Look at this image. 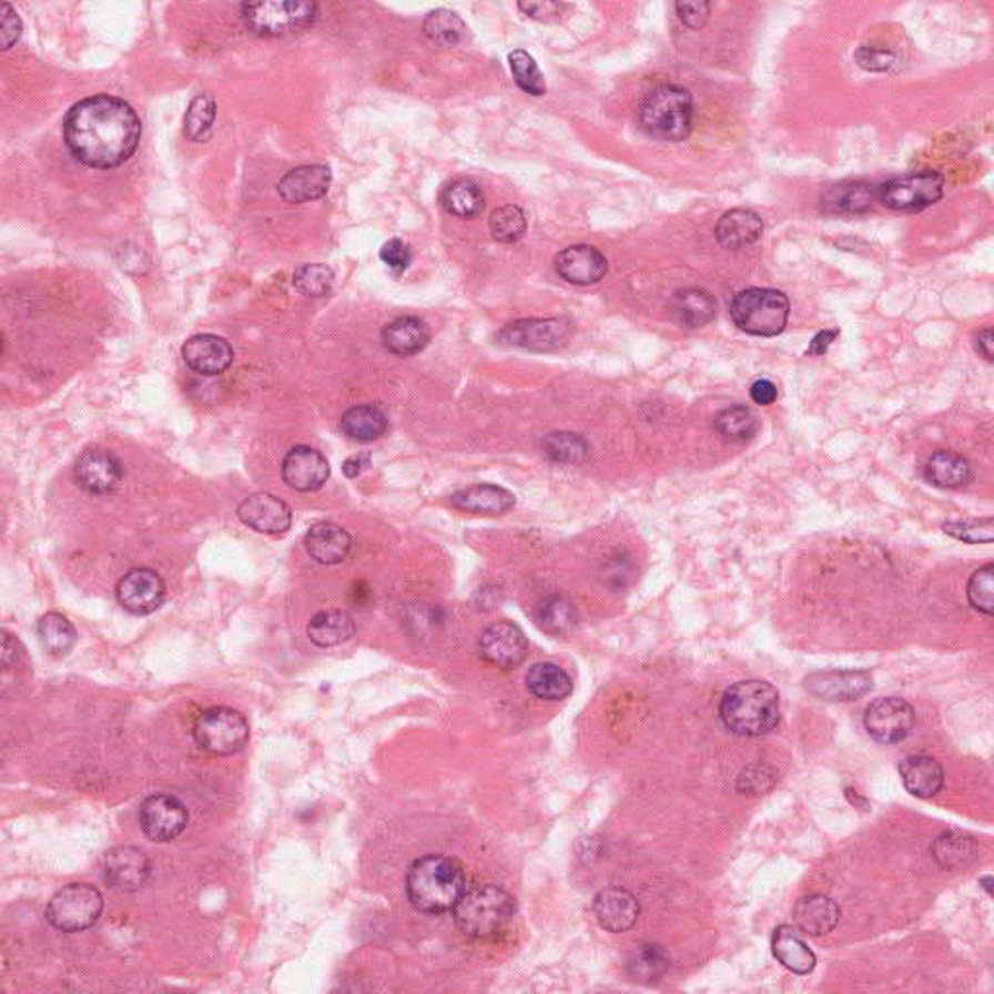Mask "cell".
Masks as SVG:
<instances>
[{
	"label": "cell",
	"instance_id": "50",
	"mask_svg": "<svg viewBox=\"0 0 994 994\" xmlns=\"http://www.w3.org/2000/svg\"><path fill=\"white\" fill-rule=\"evenodd\" d=\"M967 598L970 605L978 612L993 616L994 612V566L986 564L971 575L967 582Z\"/></svg>",
	"mask_w": 994,
	"mask_h": 994
},
{
	"label": "cell",
	"instance_id": "44",
	"mask_svg": "<svg viewBox=\"0 0 994 994\" xmlns=\"http://www.w3.org/2000/svg\"><path fill=\"white\" fill-rule=\"evenodd\" d=\"M216 121V101L210 93H196L185 113V136L191 142L209 139Z\"/></svg>",
	"mask_w": 994,
	"mask_h": 994
},
{
	"label": "cell",
	"instance_id": "13",
	"mask_svg": "<svg viewBox=\"0 0 994 994\" xmlns=\"http://www.w3.org/2000/svg\"><path fill=\"white\" fill-rule=\"evenodd\" d=\"M915 727V711L905 699L878 698L864 711V729L880 744H900Z\"/></svg>",
	"mask_w": 994,
	"mask_h": 994
},
{
	"label": "cell",
	"instance_id": "4",
	"mask_svg": "<svg viewBox=\"0 0 994 994\" xmlns=\"http://www.w3.org/2000/svg\"><path fill=\"white\" fill-rule=\"evenodd\" d=\"M515 915V900L494 884L466 888L453 907L458 929L470 939H489L504 931Z\"/></svg>",
	"mask_w": 994,
	"mask_h": 994
},
{
	"label": "cell",
	"instance_id": "25",
	"mask_svg": "<svg viewBox=\"0 0 994 994\" xmlns=\"http://www.w3.org/2000/svg\"><path fill=\"white\" fill-rule=\"evenodd\" d=\"M305 550L321 566H336L348 558L352 536L336 523H317L305 535Z\"/></svg>",
	"mask_w": 994,
	"mask_h": 994
},
{
	"label": "cell",
	"instance_id": "47",
	"mask_svg": "<svg viewBox=\"0 0 994 994\" xmlns=\"http://www.w3.org/2000/svg\"><path fill=\"white\" fill-rule=\"evenodd\" d=\"M670 960L660 946H641L629 960L628 971L631 977L643 983H652L667 973Z\"/></svg>",
	"mask_w": 994,
	"mask_h": 994
},
{
	"label": "cell",
	"instance_id": "21",
	"mask_svg": "<svg viewBox=\"0 0 994 994\" xmlns=\"http://www.w3.org/2000/svg\"><path fill=\"white\" fill-rule=\"evenodd\" d=\"M804 686L825 701H854L872 690V676L864 670H828L808 676Z\"/></svg>",
	"mask_w": 994,
	"mask_h": 994
},
{
	"label": "cell",
	"instance_id": "49",
	"mask_svg": "<svg viewBox=\"0 0 994 994\" xmlns=\"http://www.w3.org/2000/svg\"><path fill=\"white\" fill-rule=\"evenodd\" d=\"M334 284V274L326 264H302L294 272V286L307 297H323L331 292Z\"/></svg>",
	"mask_w": 994,
	"mask_h": 994
},
{
	"label": "cell",
	"instance_id": "22",
	"mask_svg": "<svg viewBox=\"0 0 994 994\" xmlns=\"http://www.w3.org/2000/svg\"><path fill=\"white\" fill-rule=\"evenodd\" d=\"M237 517L243 525L264 535H282L292 527L290 505L272 494H253L243 499Z\"/></svg>",
	"mask_w": 994,
	"mask_h": 994
},
{
	"label": "cell",
	"instance_id": "26",
	"mask_svg": "<svg viewBox=\"0 0 994 994\" xmlns=\"http://www.w3.org/2000/svg\"><path fill=\"white\" fill-rule=\"evenodd\" d=\"M839 915L841 911L835 901L822 893H812L794 905L792 921L800 932L818 939L830 934L838 926Z\"/></svg>",
	"mask_w": 994,
	"mask_h": 994
},
{
	"label": "cell",
	"instance_id": "20",
	"mask_svg": "<svg viewBox=\"0 0 994 994\" xmlns=\"http://www.w3.org/2000/svg\"><path fill=\"white\" fill-rule=\"evenodd\" d=\"M183 359L186 367L204 377H216L233 364V348L230 342L217 334H196L183 344Z\"/></svg>",
	"mask_w": 994,
	"mask_h": 994
},
{
	"label": "cell",
	"instance_id": "28",
	"mask_svg": "<svg viewBox=\"0 0 994 994\" xmlns=\"http://www.w3.org/2000/svg\"><path fill=\"white\" fill-rule=\"evenodd\" d=\"M763 233V220L758 212L748 209H734L722 214L719 224L714 227V237L722 248L738 251L750 247L760 240Z\"/></svg>",
	"mask_w": 994,
	"mask_h": 994
},
{
	"label": "cell",
	"instance_id": "30",
	"mask_svg": "<svg viewBox=\"0 0 994 994\" xmlns=\"http://www.w3.org/2000/svg\"><path fill=\"white\" fill-rule=\"evenodd\" d=\"M771 950L777 962L797 975H808L815 967V954L810 950L800 931L791 924L777 926L771 939Z\"/></svg>",
	"mask_w": 994,
	"mask_h": 994
},
{
	"label": "cell",
	"instance_id": "45",
	"mask_svg": "<svg viewBox=\"0 0 994 994\" xmlns=\"http://www.w3.org/2000/svg\"><path fill=\"white\" fill-rule=\"evenodd\" d=\"M542 449L554 463H564V465H577L589 455L587 442L582 439L581 435L571 434V432H554V434L546 435Z\"/></svg>",
	"mask_w": 994,
	"mask_h": 994
},
{
	"label": "cell",
	"instance_id": "2",
	"mask_svg": "<svg viewBox=\"0 0 994 994\" xmlns=\"http://www.w3.org/2000/svg\"><path fill=\"white\" fill-rule=\"evenodd\" d=\"M466 890L460 862L443 854H426L414 861L406 876V895L412 907L427 915L453 911Z\"/></svg>",
	"mask_w": 994,
	"mask_h": 994
},
{
	"label": "cell",
	"instance_id": "7",
	"mask_svg": "<svg viewBox=\"0 0 994 994\" xmlns=\"http://www.w3.org/2000/svg\"><path fill=\"white\" fill-rule=\"evenodd\" d=\"M317 4L305 0L245 2L240 16L245 28L258 38H284L310 28L317 18Z\"/></svg>",
	"mask_w": 994,
	"mask_h": 994
},
{
	"label": "cell",
	"instance_id": "46",
	"mask_svg": "<svg viewBox=\"0 0 994 994\" xmlns=\"http://www.w3.org/2000/svg\"><path fill=\"white\" fill-rule=\"evenodd\" d=\"M489 232L499 243H515L527 232L525 212L515 204H505L491 212Z\"/></svg>",
	"mask_w": 994,
	"mask_h": 994
},
{
	"label": "cell",
	"instance_id": "1",
	"mask_svg": "<svg viewBox=\"0 0 994 994\" xmlns=\"http://www.w3.org/2000/svg\"><path fill=\"white\" fill-rule=\"evenodd\" d=\"M62 134L70 154L82 165L113 170L136 152L142 124L126 101L100 93L69 109Z\"/></svg>",
	"mask_w": 994,
	"mask_h": 994
},
{
	"label": "cell",
	"instance_id": "27",
	"mask_svg": "<svg viewBox=\"0 0 994 994\" xmlns=\"http://www.w3.org/2000/svg\"><path fill=\"white\" fill-rule=\"evenodd\" d=\"M901 781L916 799H932L942 791L944 769L926 753H913L901 761Z\"/></svg>",
	"mask_w": 994,
	"mask_h": 994
},
{
	"label": "cell",
	"instance_id": "9",
	"mask_svg": "<svg viewBox=\"0 0 994 994\" xmlns=\"http://www.w3.org/2000/svg\"><path fill=\"white\" fill-rule=\"evenodd\" d=\"M103 897L100 890L90 884H69L54 893L45 916L57 931L82 932L92 929L100 921Z\"/></svg>",
	"mask_w": 994,
	"mask_h": 994
},
{
	"label": "cell",
	"instance_id": "16",
	"mask_svg": "<svg viewBox=\"0 0 994 994\" xmlns=\"http://www.w3.org/2000/svg\"><path fill=\"white\" fill-rule=\"evenodd\" d=\"M528 641L523 629L513 621H497L480 637L481 659L496 668L519 667L527 659Z\"/></svg>",
	"mask_w": 994,
	"mask_h": 994
},
{
	"label": "cell",
	"instance_id": "32",
	"mask_svg": "<svg viewBox=\"0 0 994 994\" xmlns=\"http://www.w3.org/2000/svg\"><path fill=\"white\" fill-rule=\"evenodd\" d=\"M878 201V186L862 181H846L831 185L822 194L823 209L831 214H862Z\"/></svg>",
	"mask_w": 994,
	"mask_h": 994
},
{
	"label": "cell",
	"instance_id": "5",
	"mask_svg": "<svg viewBox=\"0 0 994 994\" xmlns=\"http://www.w3.org/2000/svg\"><path fill=\"white\" fill-rule=\"evenodd\" d=\"M639 123L652 139L680 142L693 126V98L682 85L665 84L647 93Z\"/></svg>",
	"mask_w": 994,
	"mask_h": 994
},
{
	"label": "cell",
	"instance_id": "18",
	"mask_svg": "<svg viewBox=\"0 0 994 994\" xmlns=\"http://www.w3.org/2000/svg\"><path fill=\"white\" fill-rule=\"evenodd\" d=\"M641 905L633 893L623 888H606L592 901V915L606 932H628L636 926Z\"/></svg>",
	"mask_w": 994,
	"mask_h": 994
},
{
	"label": "cell",
	"instance_id": "38",
	"mask_svg": "<svg viewBox=\"0 0 994 994\" xmlns=\"http://www.w3.org/2000/svg\"><path fill=\"white\" fill-rule=\"evenodd\" d=\"M932 856L944 870L962 869L975 859L977 845L973 839L957 833V831H944L932 843Z\"/></svg>",
	"mask_w": 994,
	"mask_h": 994
},
{
	"label": "cell",
	"instance_id": "61",
	"mask_svg": "<svg viewBox=\"0 0 994 994\" xmlns=\"http://www.w3.org/2000/svg\"><path fill=\"white\" fill-rule=\"evenodd\" d=\"M367 466H369V455H354V457L344 460L342 470H344V474H346L348 478H357L359 474L364 473Z\"/></svg>",
	"mask_w": 994,
	"mask_h": 994
},
{
	"label": "cell",
	"instance_id": "51",
	"mask_svg": "<svg viewBox=\"0 0 994 994\" xmlns=\"http://www.w3.org/2000/svg\"><path fill=\"white\" fill-rule=\"evenodd\" d=\"M944 532L954 536L957 540L967 544H991L993 542V519H965L950 520L944 523Z\"/></svg>",
	"mask_w": 994,
	"mask_h": 994
},
{
	"label": "cell",
	"instance_id": "10",
	"mask_svg": "<svg viewBox=\"0 0 994 994\" xmlns=\"http://www.w3.org/2000/svg\"><path fill=\"white\" fill-rule=\"evenodd\" d=\"M944 185L939 171H911L878 186V201L893 212H921L944 196Z\"/></svg>",
	"mask_w": 994,
	"mask_h": 994
},
{
	"label": "cell",
	"instance_id": "14",
	"mask_svg": "<svg viewBox=\"0 0 994 994\" xmlns=\"http://www.w3.org/2000/svg\"><path fill=\"white\" fill-rule=\"evenodd\" d=\"M101 872L109 888H113L116 892L131 893L139 892L146 885L152 874V866L144 851H140L136 846L121 845L113 846L105 853Z\"/></svg>",
	"mask_w": 994,
	"mask_h": 994
},
{
	"label": "cell",
	"instance_id": "58",
	"mask_svg": "<svg viewBox=\"0 0 994 994\" xmlns=\"http://www.w3.org/2000/svg\"><path fill=\"white\" fill-rule=\"evenodd\" d=\"M777 395L779 393H777L773 381L758 379L750 388V396H752L753 403L760 404V406H769V404L775 403Z\"/></svg>",
	"mask_w": 994,
	"mask_h": 994
},
{
	"label": "cell",
	"instance_id": "52",
	"mask_svg": "<svg viewBox=\"0 0 994 994\" xmlns=\"http://www.w3.org/2000/svg\"><path fill=\"white\" fill-rule=\"evenodd\" d=\"M854 61L869 72H888L897 62V53L890 47L862 45L856 49Z\"/></svg>",
	"mask_w": 994,
	"mask_h": 994
},
{
	"label": "cell",
	"instance_id": "36",
	"mask_svg": "<svg viewBox=\"0 0 994 994\" xmlns=\"http://www.w3.org/2000/svg\"><path fill=\"white\" fill-rule=\"evenodd\" d=\"M387 427L388 419L385 412L373 404H359L342 414V434L349 437L352 442H375V439H379L381 435H385Z\"/></svg>",
	"mask_w": 994,
	"mask_h": 994
},
{
	"label": "cell",
	"instance_id": "24",
	"mask_svg": "<svg viewBox=\"0 0 994 994\" xmlns=\"http://www.w3.org/2000/svg\"><path fill=\"white\" fill-rule=\"evenodd\" d=\"M331 181H333V173L328 165H321V163L300 165L295 170L287 171L286 175L280 179L278 194L290 204L317 201L328 193Z\"/></svg>",
	"mask_w": 994,
	"mask_h": 994
},
{
	"label": "cell",
	"instance_id": "33",
	"mask_svg": "<svg viewBox=\"0 0 994 994\" xmlns=\"http://www.w3.org/2000/svg\"><path fill=\"white\" fill-rule=\"evenodd\" d=\"M356 633V623L348 612L323 610L315 613L307 623V637L321 649H331L346 643Z\"/></svg>",
	"mask_w": 994,
	"mask_h": 994
},
{
	"label": "cell",
	"instance_id": "59",
	"mask_svg": "<svg viewBox=\"0 0 994 994\" xmlns=\"http://www.w3.org/2000/svg\"><path fill=\"white\" fill-rule=\"evenodd\" d=\"M838 336V328H823L810 342L807 354H810V356H823L830 349L831 342L835 341Z\"/></svg>",
	"mask_w": 994,
	"mask_h": 994
},
{
	"label": "cell",
	"instance_id": "11",
	"mask_svg": "<svg viewBox=\"0 0 994 994\" xmlns=\"http://www.w3.org/2000/svg\"><path fill=\"white\" fill-rule=\"evenodd\" d=\"M571 333V323L564 317L554 318H520L515 323L505 325L497 341L505 346L515 348L535 349V352H548L566 344Z\"/></svg>",
	"mask_w": 994,
	"mask_h": 994
},
{
	"label": "cell",
	"instance_id": "37",
	"mask_svg": "<svg viewBox=\"0 0 994 994\" xmlns=\"http://www.w3.org/2000/svg\"><path fill=\"white\" fill-rule=\"evenodd\" d=\"M924 478L942 489L962 488L971 478V466L954 450H936L924 466Z\"/></svg>",
	"mask_w": 994,
	"mask_h": 994
},
{
	"label": "cell",
	"instance_id": "60",
	"mask_svg": "<svg viewBox=\"0 0 994 994\" xmlns=\"http://www.w3.org/2000/svg\"><path fill=\"white\" fill-rule=\"evenodd\" d=\"M975 349H977L981 356L985 357L986 362H993L994 359V336L993 328H983L981 333L975 336Z\"/></svg>",
	"mask_w": 994,
	"mask_h": 994
},
{
	"label": "cell",
	"instance_id": "12",
	"mask_svg": "<svg viewBox=\"0 0 994 994\" xmlns=\"http://www.w3.org/2000/svg\"><path fill=\"white\" fill-rule=\"evenodd\" d=\"M139 822L140 830L150 841L168 843L185 831L189 812L178 797L158 792L140 804Z\"/></svg>",
	"mask_w": 994,
	"mask_h": 994
},
{
	"label": "cell",
	"instance_id": "3",
	"mask_svg": "<svg viewBox=\"0 0 994 994\" xmlns=\"http://www.w3.org/2000/svg\"><path fill=\"white\" fill-rule=\"evenodd\" d=\"M721 721L737 737H761L779 724L781 703L775 688L763 680H744L724 691Z\"/></svg>",
	"mask_w": 994,
	"mask_h": 994
},
{
	"label": "cell",
	"instance_id": "56",
	"mask_svg": "<svg viewBox=\"0 0 994 994\" xmlns=\"http://www.w3.org/2000/svg\"><path fill=\"white\" fill-rule=\"evenodd\" d=\"M676 14L691 30H699L706 26L711 16L709 2H676Z\"/></svg>",
	"mask_w": 994,
	"mask_h": 994
},
{
	"label": "cell",
	"instance_id": "35",
	"mask_svg": "<svg viewBox=\"0 0 994 994\" xmlns=\"http://www.w3.org/2000/svg\"><path fill=\"white\" fill-rule=\"evenodd\" d=\"M527 688L535 698L544 701H561L574 691V680L564 668L554 662H536L528 668Z\"/></svg>",
	"mask_w": 994,
	"mask_h": 994
},
{
	"label": "cell",
	"instance_id": "23",
	"mask_svg": "<svg viewBox=\"0 0 994 994\" xmlns=\"http://www.w3.org/2000/svg\"><path fill=\"white\" fill-rule=\"evenodd\" d=\"M559 276L575 286L598 284L608 272V261L597 247L571 245L556 256Z\"/></svg>",
	"mask_w": 994,
	"mask_h": 994
},
{
	"label": "cell",
	"instance_id": "34",
	"mask_svg": "<svg viewBox=\"0 0 994 994\" xmlns=\"http://www.w3.org/2000/svg\"><path fill=\"white\" fill-rule=\"evenodd\" d=\"M672 313L676 321L686 328H701L709 325L717 315V302L713 295L699 290V287H686L676 292L672 300Z\"/></svg>",
	"mask_w": 994,
	"mask_h": 994
},
{
	"label": "cell",
	"instance_id": "31",
	"mask_svg": "<svg viewBox=\"0 0 994 994\" xmlns=\"http://www.w3.org/2000/svg\"><path fill=\"white\" fill-rule=\"evenodd\" d=\"M432 338V333L427 328L426 323L418 317H398L388 323L383 333H381V342L383 346L395 354V356L408 357L419 354L426 348Z\"/></svg>",
	"mask_w": 994,
	"mask_h": 994
},
{
	"label": "cell",
	"instance_id": "43",
	"mask_svg": "<svg viewBox=\"0 0 994 994\" xmlns=\"http://www.w3.org/2000/svg\"><path fill=\"white\" fill-rule=\"evenodd\" d=\"M714 427L729 442H748L760 429V422L748 406L737 404L717 414Z\"/></svg>",
	"mask_w": 994,
	"mask_h": 994
},
{
	"label": "cell",
	"instance_id": "41",
	"mask_svg": "<svg viewBox=\"0 0 994 994\" xmlns=\"http://www.w3.org/2000/svg\"><path fill=\"white\" fill-rule=\"evenodd\" d=\"M39 641L51 655H67L77 645L78 633L69 618L62 613L49 612L39 620Z\"/></svg>",
	"mask_w": 994,
	"mask_h": 994
},
{
	"label": "cell",
	"instance_id": "19",
	"mask_svg": "<svg viewBox=\"0 0 994 994\" xmlns=\"http://www.w3.org/2000/svg\"><path fill=\"white\" fill-rule=\"evenodd\" d=\"M331 476L328 460L323 453L305 445L294 447L282 463V478L295 491H317Z\"/></svg>",
	"mask_w": 994,
	"mask_h": 994
},
{
	"label": "cell",
	"instance_id": "8",
	"mask_svg": "<svg viewBox=\"0 0 994 994\" xmlns=\"http://www.w3.org/2000/svg\"><path fill=\"white\" fill-rule=\"evenodd\" d=\"M194 742L212 755H233L248 742L245 714L232 707H210L202 711L193 727Z\"/></svg>",
	"mask_w": 994,
	"mask_h": 994
},
{
	"label": "cell",
	"instance_id": "29",
	"mask_svg": "<svg viewBox=\"0 0 994 994\" xmlns=\"http://www.w3.org/2000/svg\"><path fill=\"white\" fill-rule=\"evenodd\" d=\"M450 505L458 511L476 515H504L515 505L511 491L494 484H474L450 496Z\"/></svg>",
	"mask_w": 994,
	"mask_h": 994
},
{
	"label": "cell",
	"instance_id": "54",
	"mask_svg": "<svg viewBox=\"0 0 994 994\" xmlns=\"http://www.w3.org/2000/svg\"><path fill=\"white\" fill-rule=\"evenodd\" d=\"M381 261L387 264L390 271L404 272L412 263V251L403 240H390L381 247Z\"/></svg>",
	"mask_w": 994,
	"mask_h": 994
},
{
	"label": "cell",
	"instance_id": "62",
	"mask_svg": "<svg viewBox=\"0 0 994 994\" xmlns=\"http://www.w3.org/2000/svg\"><path fill=\"white\" fill-rule=\"evenodd\" d=\"M991 882H993V878H991V876L981 878V882H978V884H983V888H985L986 893H988V895H991V893H993V888H991Z\"/></svg>",
	"mask_w": 994,
	"mask_h": 994
},
{
	"label": "cell",
	"instance_id": "53",
	"mask_svg": "<svg viewBox=\"0 0 994 994\" xmlns=\"http://www.w3.org/2000/svg\"><path fill=\"white\" fill-rule=\"evenodd\" d=\"M775 773H773V769L768 768V765H750V768H746L740 777H738L737 789L740 792H744V794H761V792L769 791L773 783H775Z\"/></svg>",
	"mask_w": 994,
	"mask_h": 994
},
{
	"label": "cell",
	"instance_id": "55",
	"mask_svg": "<svg viewBox=\"0 0 994 994\" xmlns=\"http://www.w3.org/2000/svg\"><path fill=\"white\" fill-rule=\"evenodd\" d=\"M22 36V20L10 4H2L0 12V45L7 51Z\"/></svg>",
	"mask_w": 994,
	"mask_h": 994
},
{
	"label": "cell",
	"instance_id": "42",
	"mask_svg": "<svg viewBox=\"0 0 994 994\" xmlns=\"http://www.w3.org/2000/svg\"><path fill=\"white\" fill-rule=\"evenodd\" d=\"M536 621L550 636H567L577 626V610L566 597H550L538 608Z\"/></svg>",
	"mask_w": 994,
	"mask_h": 994
},
{
	"label": "cell",
	"instance_id": "57",
	"mask_svg": "<svg viewBox=\"0 0 994 994\" xmlns=\"http://www.w3.org/2000/svg\"><path fill=\"white\" fill-rule=\"evenodd\" d=\"M519 8L525 14L535 18L538 22L550 23L558 22L559 18H561V12L567 7L566 4H559V2L544 0V2H520Z\"/></svg>",
	"mask_w": 994,
	"mask_h": 994
},
{
	"label": "cell",
	"instance_id": "6",
	"mask_svg": "<svg viewBox=\"0 0 994 994\" xmlns=\"http://www.w3.org/2000/svg\"><path fill=\"white\" fill-rule=\"evenodd\" d=\"M791 305L783 292L771 287H748L734 295L730 317L734 325L753 336H777L789 323Z\"/></svg>",
	"mask_w": 994,
	"mask_h": 994
},
{
	"label": "cell",
	"instance_id": "15",
	"mask_svg": "<svg viewBox=\"0 0 994 994\" xmlns=\"http://www.w3.org/2000/svg\"><path fill=\"white\" fill-rule=\"evenodd\" d=\"M116 600L126 612L148 616L155 612L165 600V582L154 569L136 567L116 585Z\"/></svg>",
	"mask_w": 994,
	"mask_h": 994
},
{
	"label": "cell",
	"instance_id": "17",
	"mask_svg": "<svg viewBox=\"0 0 994 994\" xmlns=\"http://www.w3.org/2000/svg\"><path fill=\"white\" fill-rule=\"evenodd\" d=\"M74 480L88 494L105 496L119 488L123 480V465L109 450H84L74 463Z\"/></svg>",
	"mask_w": 994,
	"mask_h": 994
},
{
	"label": "cell",
	"instance_id": "48",
	"mask_svg": "<svg viewBox=\"0 0 994 994\" xmlns=\"http://www.w3.org/2000/svg\"><path fill=\"white\" fill-rule=\"evenodd\" d=\"M509 67H511L515 82L523 92L536 95V98L546 93V80L532 59V54H528L523 49H515L513 53H509Z\"/></svg>",
	"mask_w": 994,
	"mask_h": 994
},
{
	"label": "cell",
	"instance_id": "39",
	"mask_svg": "<svg viewBox=\"0 0 994 994\" xmlns=\"http://www.w3.org/2000/svg\"><path fill=\"white\" fill-rule=\"evenodd\" d=\"M442 204L453 216L474 217L486 206V199L474 181L458 179L443 189Z\"/></svg>",
	"mask_w": 994,
	"mask_h": 994
},
{
	"label": "cell",
	"instance_id": "40",
	"mask_svg": "<svg viewBox=\"0 0 994 994\" xmlns=\"http://www.w3.org/2000/svg\"><path fill=\"white\" fill-rule=\"evenodd\" d=\"M424 33L426 38L439 47H457L463 43L468 33L466 23L460 20V16L447 8H439L426 16L424 20Z\"/></svg>",
	"mask_w": 994,
	"mask_h": 994
}]
</instances>
